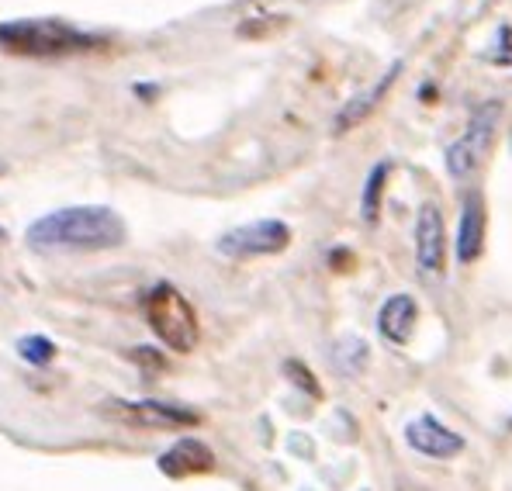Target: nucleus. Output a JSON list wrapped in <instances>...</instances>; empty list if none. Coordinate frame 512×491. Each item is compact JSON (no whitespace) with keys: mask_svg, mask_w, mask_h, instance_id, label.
Wrapping results in <instances>:
<instances>
[{"mask_svg":"<svg viewBox=\"0 0 512 491\" xmlns=\"http://www.w3.org/2000/svg\"><path fill=\"white\" fill-rule=\"evenodd\" d=\"M495 49H499V52H492V56H488V63L512 66V28L509 25L499 28V42H495Z\"/></svg>","mask_w":512,"mask_h":491,"instance_id":"nucleus-18","label":"nucleus"},{"mask_svg":"<svg viewBox=\"0 0 512 491\" xmlns=\"http://www.w3.org/2000/svg\"><path fill=\"white\" fill-rule=\"evenodd\" d=\"M104 415L125 422V426L139 429H194L201 426V415L191 409H180V405L153 402V398H142V402H122V398H111L101 405Z\"/></svg>","mask_w":512,"mask_h":491,"instance_id":"nucleus-6","label":"nucleus"},{"mask_svg":"<svg viewBox=\"0 0 512 491\" xmlns=\"http://www.w3.org/2000/svg\"><path fill=\"white\" fill-rule=\"evenodd\" d=\"M156 467H160V474L180 481V478H191V474H208V471H212L215 453L208 450V443L194 440V436H184V440L173 443L167 453H160Z\"/></svg>","mask_w":512,"mask_h":491,"instance_id":"nucleus-9","label":"nucleus"},{"mask_svg":"<svg viewBox=\"0 0 512 491\" xmlns=\"http://www.w3.org/2000/svg\"><path fill=\"white\" fill-rule=\"evenodd\" d=\"M388 177H391V163L381 160L367 173V184H364V198H360V218L367 225L378 222V211H381V198H384V187H388Z\"/></svg>","mask_w":512,"mask_h":491,"instance_id":"nucleus-13","label":"nucleus"},{"mask_svg":"<svg viewBox=\"0 0 512 491\" xmlns=\"http://www.w3.org/2000/svg\"><path fill=\"white\" fill-rule=\"evenodd\" d=\"M18 353H21V360H28L32 367H49L52 360H56V343L45 336H25V339H18Z\"/></svg>","mask_w":512,"mask_h":491,"instance_id":"nucleus-15","label":"nucleus"},{"mask_svg":"<svg viewBox=\"0 0 512 491\" xmlns=\"http://www.w3.org/2000/svg\"><path fill=\"white\" fill-rule=\"evenodd\" d=\"M284 374H288V377H291V384H295V388L305 391V395L322 398L319 381H315V374H312V370H308L305 364H301V360H288V364H284Z\"/></svg>","mask_w":512,"mask_h":491,"instance_id":"nucleus-16","label":"nucleus"},{"mask_svg":"<svg viewBox=\"0 0 512 491\" xmlns=\"http://www.w3.org/2000/svg\"><path fill=\"white\" fill-rule=\"evenodd\" d=\"M4 173H7V163H4V160H0V177H4Z\"/></svg>","mask_w":512,"mask_h":491,"instance_id":"nucleus-24","label":"nucleus"},{"mask_svg":"<svg viewBox=\"0 0 512 491\" xmlns=\"http://www.w3.org/2000/svg\"><path fill=\"white\" fill-rule=\"evenodd\" d=\"M405 443L416 453L433 457V460H450L464 450V436L447 429L436 415H419V419H412L409 426H405Z\"/></svg>","mask_w":512,"mask_h":491,"instance_id":"nucleus-8","label":"nucleus"},{"mask_svg":"<svg viewBox=\"0 0 512 491\" xmlns=\"http://www.w3.org/2000/svg\"><path fill=\"white\" fill-rule=\"evenodd\" d=\"M101 35L80 32L77 25L59 18H21V21H0V49L11 56H77V52L101 49Z\"/></svg>","mask_w":512,"mask_h":491,"instance_id":"nucleus-2","label":"nucleus"},{"mask_svg":"<svg viewBox=\"0 0 512 491\" xmlns=\"http://www.w3.org/2000/svg\"><path fill=\"white\" fill-rule=\"evenodd\" d=\"M146 322L173 353H191L198 346V315H194L191 301L167 281L146 294Z\"/></svg>","mask_w":512,"mask_h":491,"instance_id":"nucleus-3","label":"nucleus"},{"mask_svg":"<svg viewBox=\"0 0 512 491\" xmlns=\"http://www.w3.org/2000/svg\"><path fill=\"white\" fill-rule=\"evenodd\" d=\"M291 246V229L281 218H260V222L229 229L218 239V253L232 260H253V256H274Z\"/></svg>","mask_w":512,"mask_h":491,"instance_id":"nucleus-5","label":"nucleus"},{"mask_svg":"<svg viewBox=\"0 0 512 491\" xmlns=\"http://www.w3.org/2000/svg\"><path fill=\"white\" fill-rule=\"evenodd\" d=\"M277 28H284V18H250L239 25V35L243 39H260V35H270Z\"/></svg>","mask_w":512,"mask_h":491,"instance_id":"nucleus-17","label":"nucleus"},{"mask_svg":"<svg viewBox=\"0 0 512 491\" xmlns=\"http://www.w3.org/2000/svg\"><path fill=\"white\" fill-rule=\"evenodd\" d=\"M336 367L346 370V374H360V370L367 367V343L357 336L350 339H340V346H336Z\"/></svg>","mask_w":512,"mask_h":491,"instance_id":"nucleus-14","label":"nucleus"},{"mask_svg":"<svg viewBox=\"0 0 512 491\" xmlns=\"http://www.w3.org/2000/svg\"><path fill=\"white\" fill-rule=\"evenodd\" d=\"M398 491H426V488L412 485V481H398Z\"/></svg>","mask_w":512,"mask_h":491,"instance_id":"nucleus-21","label":"nucleus"},{"mask_svg":"<svg viewBox=\"0 0 512 491\" xmlns=\"http://www.w3.org/2000/svg\"><path fill=\"white\" fill-rule=\"evenodd\" d=\"M128 357H132L135 364L149 367V370H163V367H167V360H163L160 353L153 350V346H135V350H128Z\"/></svg>","mask_w":512,"mask_h":491,"instance_id":"nucleus-19","label":"nucleus"},{"mask_svg":"<svg viewBox=\"0 0 512 491\" xmlns=\"http://www.w3.org/2000/svg\"><path fill=\"white\" fill-rule=\"evenodd\" d=\"M419 97H423V101H433V97H436V87H423V90H419Z\"/></svg>","mask_w":512,"mask_h":491,"instance_id":"nucleus-22","label":"nucleus"},{"mask_svg":"<svg viewBox=\"0 0 512 491\" xmlns=\"http://www.w3.org/2000/svg\"><path fill=\"white\" fill-rule=\"evenodd\" d=\"M128 239V229L115 208L73 205L35 218L25 232V243L35 253H101L118 249Z\"/></svg>","mask_w":512,"mask_h":491,"instance_id":"nucleus-1","label":"nucleus"},{"mask_svg":"<svg viewBox=\"0 0 512 491\" xmlns=\"http://www.w3.org/2000/svg\"><path fill=\"white\" fill-rule=\"evenodd\" d=\"M4 243H7V229L0 225V246H4Z\"/></svg>","mask_w":512,"mask_h":491,"instance_id":"nucleus-23","label":"nucleus"},{"mask_svg":"<svg viewBox=\"0 0 512 491\" xmlns=\"http://www.w3.org/2000/svg\"><path fill=\"white\" fill-rule=\"evenodd\" d=\"M329 263H333V270L346 274V270L353 267V253H346V249H333V253H329Z\"/></svg>","mask_w":512,"mask_h":491,"instance_id":"nucleus-20","label":"nucleus"},{"mask_svg":"<svg viewBox=\"0 0 512 491\" xmlns=\"http://www.w3.org/2000/svg\"><path fill=\"white\" fill-rule=\"evenodd\" d=\"M485 229H488V208L485 194L468 191L464 194V211H461V229H457V260L474 263L485 253Z\"/></svg>","mask_w":512,"mask_h":491,"instance_id":"nucleus-10","label":"nucleus"},{"mask_svg":"<svg viewBox=\"0 0 512 491\" xmlns=\"http://www.w3.org/2000/svg\"><path fill=\"white\" fill-rule=\"evenodd\" d=\"M416 263L426 277L447 274V225L436 205L419 208L416 222Z\"/></svg>","mask_w":512,"mask_h":491,"instance_id":"nucleus-7","label":"nucleus"},{"mask_svg":"<svg viewBox=\"0 0 512 491\" xmlns=\"http://www.w3.org/2000/svg\"><path fill=\"white\" fill-rule=\"evenodd\" d=\"M509 429H512V422H509Z\"/></svg>","mask_w":512,"mask_h":491,"instance_id":"nucleus-25","label":"nucleus"},{"mask_svg":"<svg viewBox=\"0 0 512 491\" xmlns=\"http://www.w3.org/2000/svg\"><path fill=\"white\" fill-rule=\"evenodd\" d=\"M419 326V305L412 294H391L378 312V332L388 343L405 346Z\"/></svg>","mask_w":512,"mask_h":491,"instance_id":"nucleus-11","label":"nucleus"},{"mask_svg":"<svg viewBox=\"0 0 512 491\" xmlns=\"http://www.w3.org/2000/svg\"><path fill=\"white\" fill-rule=\"evenodd\" d=\"M398 73H402V63H391L388 73H384V77L374 83V87H367L364 94H357L353 101H346L343 111L336 115V122H333V132L343 135V132H350V128H357L360 122H367V115H371V111L384 101V94L391 90V83H395Z\"/></svg>","mask_w":512,"mask_h":491,"instance_id":"nucleus-12","label":"nucleus"},{"mask_svg":"<svg viewBox=\"0 0 512 491\" xmlns=\"http://www.w3.org/2000/svg\"><path fill=\"white\" fill-rule=\"evenodd\" d=\"M499 118H502V104L499 101L478 104V108L471 111L464 135L447 149V173H450V177H454V180H468V177H474V173L481 170L488 149H492Z\"/></svg>","mask_w":512,"mask_h":491,"instance_id":"nucleus-4","label":"nucleus"}]
</instances>
